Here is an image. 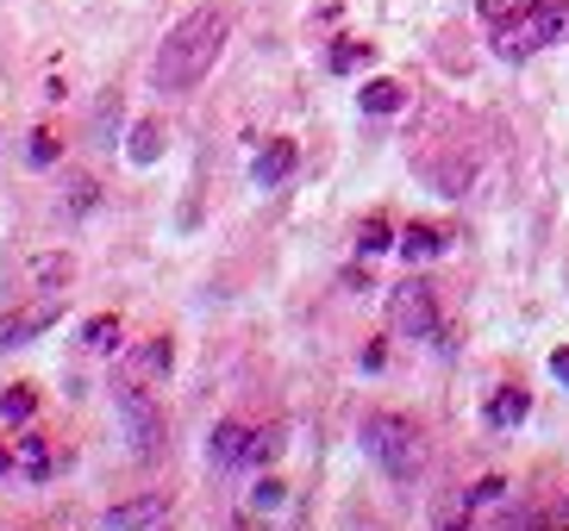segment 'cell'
Returning a JSON list of instances; mask_svg holds the SVG:
<instances>
[{"label":"cell","mask_w":569,"mask_h":531,"mask_svg":"<svg viewBox=\"0 0 569 531\" xmlns=\"http://www.w3.org/2000/svg\"><path fill=\"white\" fill-rule=\"evenodd\" d=\"M363 63H376V44H363V38H345V44L326 50V69H332V76H351V69H363Z\"/></svg>","instance_id":"20"},{"label":"cell","mask_w":569,"mask_h":531,"mask_svg":"<svg viewBox=\"0 0 569 531\" xmlns=\"http://www.w3.org/2000/svg\"><path fill=\"white\" fill-rule=\"evenodd\" d=\"M526 531H551V525H545V519H538V513H532V519H526Z\"/></svg>","instance_id":"33"},{"label":"cell","mask_w":569,"mask_h":531,"mask_svg":"<svg viewBox=\"0 0 569 531\" xmlns=\"http://www.w3.org/2000/svg\"><path fill=\"white\" fill-rule=\"evenodd\" d=\"M69 219H82V213H94V207H101V182H94V176H76V182H69Z\"/></svg>","instance_id":"26"},{"label":"cell","mask_w":569,"mask_h":531,"mask_svg":"<svg viewBox=\"0 0 569 531\" xmlns=\"http://www.w3.org/2000/svg\"><path fill=\"white\" fill-rule=\"evenodd\" d=\"M119 344H126V319H119V313L82 319V350H94V357H113Z\"/></svg>","instance_id":"14"},{"label":"cell","mask_w":569,"mask_h":531,"mask_svg":"<svg viewBox=\"0 0 569 531\" xmlns=\"http://www.w3.org/2000/svg\"><path fill=\"white\" fill-rule=\"evenodd\" d=\"M526 413H532V388H519V382L495 388V394H488V407H482V419L495 425V432H507V425H519Z\"/></svg>","instance_id":"11"},{"label":"cell","mask_w":569,"mask_h":531,"mask_svg":"<svg viewBox=\"0 0 569 531\" xmlns=\"http://www.w3.org/2000/svg\"><path fill=\"white\" fill-rule=\"evenodd\" d=\"M19 469V457H13V444H7V438H0V482H7V475H13Z\"/></svg>","instance_id":"32"},{"label":"cell","mask_w":569,"mask_h":531,"mask_svg":"<svg viewBox=\"0 0 569 531\" xmlns=\"http://www.w3.org/2000/svg\"><path fill=\"white\" fill-rule=\"evenodd\" d=\"M563 32H569V7L563 0H538L519 26H507V32L495 38V50H501L507 63H526V57H538L545 44H557Z\"/></svg>","instance_id":"4"},{"label":"cell","mask_w":569,"mask_h":531,"mask_svg":"<svg viewBox=\"0 0 569 531\" xmlns=\"http://www.w3.org/2000/svg\"><path fill=\"white\" fill-rule=\"evenodd\" d=\"M57 157H63V132H57V126H32V138H26V163L51 169Z\"/></svg>","instance_id":"23"},{"label":"cell","mask_w":569,"mask_h":531,"mask_svg":"<svg viewBox=\"0 0 569 531\" xmlns=\"http://www.w3.org/2000/svg\"><path fill=\"white\" fill-rule=\"evenodd\" d=\"M226 38H232V13L226 7H194L188 19L169 26V38L157 44L151 63V88L157 94H188L213 76V63L226 57Z\"/></svg>","instance_id":"1"},{"label":"cell","mask_w":569,"mask_h":531,"mask_svg":"<svg viewBox=\"0 0 569 531\" xmlns=\"http://www.w3.org/2000/svg\"><path fill=\"white\" fill-rule=\"evenodd\" d=\"M357 107H363L369 119H388L407 107V82H395V76H376V82L357 88Z\"/></svg>","instance_id":"12"},{"label":"cell","mask_w":569,"mask_h":531,"mask_svg":"<svg viewBox=\"0 0 569 531\" xmlns=\"http://www.w3.org/2000/svg\"><path fill=\"white\" fill-rule=\"evenodd\" d=\"M163 150H169V126H163V119H157V113L151 119H132V132H126V163L151 169Z\"/></svg>","instance_id":"9"},{"label":"cell","mask_w":569,"mask_h":531,"mask_svg":"<svg viewBox=\"0 0 569 531\" xmlns=\"http://www.w3.org/2000/svg\"><path fill=\"white\" fill-rule=\"evenodd\" d=\"M551 375L569 388V344H557V350H551Z\"/></svg>","instance_id":"30"},{"label":"cell","mask_w":569,"mask_h":531,"mask_svg":"<svg viewBox=\"0 0 569 531\" xmlns=\"http://www.w3.org/2000/svg\"><path fill=\"white\" fill-rule=\"evenodd\" d=\"M13 457H19V469H26L32 482H51L57 457H51V438H44V432H19L13 438Z\"/></svg>","instance_id":"13"},{"label":"cell","mask_w":569,"mask_h":531,"mask_svg":"<svg viewBox=\"0 0 569 531\" xmlns=\"http://www.w3.org/2000/svg\"><path fill=\"white\" fill-rule=\"evenodd\" d=\"M282 500H288V482H282V475H263V482L251 488V513H276Z\"/></svg>","instance_id":"27"},{"label":"cell","mask_w":569,"mask_h":531,"mask_svg":"<svg viewBox=\"0 0 569 531\" xmlns=\"http://www.w3.org/2000/svg\"><path fill=\"white\" fill-rule=\"evenodd\" d=\"M157 531H176V525H157Z\"/></svg>","instance_id":"34"},{"label":"cell","mask_w":569,"mask_h":531,"mask_svg":"<svg viewBox=\"0 0 569 531\" xmlns=\"http://www.w3.org/2000/svg\"><path fill=\"white\" fill-rule=\"evenodd\" d=\"M538 0H476V13L488 19V26H495V32H507V26H519V19L532 13Z\"/></svg>","instance_id":"25"},{"label":"cell","mask_w":569,"mask_h":531,"mask_svg":"<svg viewBox=\"0 0 569 531\" xmlns=\"http://www.w3.org/2000/svg\"><path fill=\"white\" fill-rule=\"evenodd\" d=\"M295 163H301L295 138H263V150H257V163H251V188H282L295 176Z\"/></svg>","instance_id":"8"},{"label":"cell","mask_w":569,"mask_h":531,"mask_svg":"<svg viewBox=\"0 0 569 531\" xmlns=\"http://www.w3.org/2000/svg\"><path fill=\"white\" fill-rule=\"evenodd\" d=\"M69 275H76V257H63V250H51V257L32 263V288H44V294H63Z\"/></svg>","instance_id":"17"},{"label":"cell","mask_w":569,"mask_h":531,"mask_svg":"<svg viewBox=\"0 0 569 531\" xmlns=\"http://www.w3.org/2000/svg\"><path fill=\"white\" fill-rule=\"evenodd\" d=\"M432 531H476V507H469V494H445V500H438Z\"/></svg>","instance_id":"22"},{"label":"cell","mask_w":569,"mask_h":531,"mask_svg":"<svg viewBox=\"0 0 569 531\" xmlns=\"http://www.w3.org/2000/svg\"><path fill=\"white\" fill-rule=\"evenodd\" d=\"M119 119H126V94H119V88H107L101 107H94V144H113V138H119Z\"/></svg>","instance_id":"24"},{"label":"cell","mask_w":569,"mask_h":531,"mask_svg":"<svg viewBox=\"0 0 569 531\" xmlns=\"http://www.w3.org/2000/svg\"><path fill=\"white\" fill-rule=\"evenodd\" d=\"M388 250H401L395 226H388L382 213H376V219H363V226H357V257H388Z\"/></svg>","instance_id":"18"},{"label":"cell","mask_w":569,"mask_h":531,"mask_svg":"<svg viewBox=\"0 0 569 531\" xmlns=\"http://www.w3.org/2000/svg\"><path fill=\"white\" fill-rule=\"evenodd\" d=\"M288 450V432L282 425H263V432H251V450H244V469H269L276 457Z\"/></svg>","instance_id":"19"},{"label":"cell","mask_w":569,"mask_h":531,"mask_svg":"<svg viewBox=\"0 0 569 531\" xmlns=\"http://www.w3.org/2000/svg\"><path fill=\"white\" fill-rule=\"evenodd\" d=\"M363 450L376 457V469H388L395 482H413L426 469V438L407 413H369L363 419Z\"/></svg>","instance_id":"2"},{"label":"cell","mask_w":569,"mask_h":531,"mask_svg":"<svg viewBox=\"0 0 569 531\" xmlns=\"http://www.w3.org/2000/svg\"><path fill=\"white\" fill-rule=\"evenodd\" d=\"M445 250H451V232H438V226H407L401 232L407 263H432V257H445Z\"/></svg>","instance_id":"16"},{"label":"cell","mask_w":569,"mask_h":531,"mask_svg":"<svg viewBox=\"0 0 569 531\" xmlns=\"http://www.w3.org/2000/svg\"><path fill=\"white\" fill-rule=\"evenodd\" d=\"M57 319H63V294H44V300H26V307H13V313L0 319V350L32 344L38 332H51Z\"/></svg>","instance_id":"7"},{"label":"cell","mask_w":569,"mask_h":531,"mask_svg":"<svg viewBox=\"0 0 569 531\" xmlns=\"http://www.w3.org/2000/svg\"><path fill=\"white\" fill-rule=\"evenodd\" d=\"M113 400H119V425H126V444H132V457H144V463H157L169 450V413L157 407V394L144 382H126L113 388Z\"/></svg>","instance_id":"3"},{"label":"cell","mask_w":569,"mask_h":531,"mask_svg":"<svg viewBox=\"0 0 569 531\" xmlns=\"http://www.w3.org/2000/svg\"><path fill=\"white\" fill-rule=\"evenodd\" d=\"M169 513H176V494L169 488H144L132 500H113L101 513V531H157V525H169Z\"/></svg>","instance_id":"6"},{"label":"cell","mask_w":569,"mask_h":531,"mask_svg":"<svg viewBox=\"0 0 569 531\" xmlns=\"http://www.w3.org/2000/svg\"><path fill=\"white\" fill-rule=\"evenodd\" d=\"M463 494H469V507H476V513H482V507H495V500L507 494V482H501V475H482V482H469Z\"/></svg>","instance_id":"28"},{"label":"cell","mask_w":569,"mask_h":531,"mask_svg":"<svg viewBox=\"0 0 569 531\" xmlns=\"http://www.w3.org/2000/svg\"><path fill=\"white\" fill-rule=\"evenodd\" d=\"M388 325L401 338H432L438 332V288L426 275L395 282V294H388Z\"/></svg>","instance_id":"5"},{"label":"cell","mask_w":569,"mask_h":531,"mask_svg":"<svg viewBox=\"0 0 569 531\" xmlns=\"http://www.w3.org/2000/svg\"><path fill=\"white\" fill-rule=\"evenodd\" d=\"M138 369H144V375H157V382H163L169 369H176V338H169V332L144 338V350H138Z\"/></svg>","instance_id":"21"},{"label":"cell","mask_w":569,"mask_h":531,"mask_svg":"<svg viewBox=\"0 0 569 531\" xmlns=\"http://www.w3.org/2000/svg\"><path fill=\"white\" fill-rule=\"evenodd\" d=\"M38 407H44V394H38V382H13L7 394H0V425H32Z\"/></svg>","instance_id":"15"},{"label":"cell","mask_w":569,"mask_h":531,"mask_svg":"<svg viewBox=\"0 0 569 531\" xmlns=\"http://www.w3.org/2000/svg\"><path fill=\"white\" fill-rule=\"evenodd\" d=\"M345 288H357V294H363V288H369V269L351 263V269H345Z\"/></svg>","instance_id":"31"},{"label":"cell","mask_w":569,"mask_h":531,"mask_svg":"<svg viewBox=\"0 0 569 531\" xmlns=\"http://www.w3.org/2000/svg\"><path fill=\"white\" fill-rule=\"evenodd\" d=\"M388 363V344H382V338H369V344H363V369H382Z\"/></svg>","instance_id":"29"},{"label":"cell","mask_w":569,"mask_h":531,"mask_svg":"<svg viewBox=\"0 0 569 531\" xmlns=\"http://www.w3.org/2000/svg\"><path fill=\"white\" fill-rule=\"evenodd\" d=\"M244 450H251V425H244V419H219L213 438H207L213 469H244Z\"/></svg>","instance_id":"10"}]
</instances>
